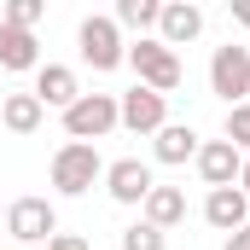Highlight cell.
<instances>
[{
    "label": "cell",
    "mask_w": 250,
    "mask_h": 250,
    "mask_svg": "<svg viewBox=\"0 0 250 250\" xmlns=\"http://www.w3.org/2000/svg\"><path fill=\"white\" fill-rule=\"evenodd\" d=\"M192 163H198V175H204V187L215 192V187H239V169H245V151H239L233 140H204Z\"/></svg>",
    "instance_id": "cell-7"
},
{
    "label": "cell",
    "mask_w": 250,
    "mask_h": 250,
    "mask_svg": "<svg viewBox=\"0 0 250 250\" xmlns=\"http://www.w3.org/2000/svg\"><path fill=\"white\" fill-rule=\"evenodd\" d=\"M41 117H47V111H41L35 93H6V99H0V123L12 128V134H35Z\"/></svg>",
    "instance_id": "cell-16"
},
{
    "label": "cell",
    "mask_w": 250,
    "mask_h": 250,
    "mask_svg": "<svg viewBox=\"0 0 250 250\" xmlns=\"http://www.w3.org/2000/svg\"><path fill=\"white\" fill-rule=\"evenodd\" d=\"M140 209H146V227L169 233V227H181V221H187V192H181V187H151Z\"/></svg>",
    "instance_id": "cell-13"
},
{
    "label": "cell",
    "mask_w": 250,
    "mask_h": 250,
    "mask_svg": "<svg viewBox=\"0 0 250 250\" xmlns=\"http://www.w3.org/2000/svg\"><path fill=\"white\" fill-rule=\"evenodd\" d=\"M204 35V12L187 6V0H175V6H163V18H157V41L163 47H187Z\"/></svg>",
    "instance_id": "cell-12"
},
{
    "label": "cell",
    "mask_w": 250,
    "mask_h": 250,
    "mask_svg": "<svg viewBox=\"0 0 250 250\" xmlns=\"http://www.w3.org/2000/svg\"><path fill=\"white\" fill-rule=\"evenodd\" d=\"M123 250H169V239L157 233V227H146V221H134L123 233Z\"/></svg>",
    "instance_id": "cell-19"
},
{
    "label": "cell",
    "mask_w": 250,
    "mask_h": 250,
    "mask_svg": "<svg viewBox=\"0 0 250 250\" xmlns=\"http://www.w3.org/2000/svg\"><path fill=\"white\" fill-rule=\"evenodd\" d=\"M6 233H12L18 245H53L59 215H53L47 198H18V204H6Z\"/></svg>",
    "instance_id": "cell-6"
},
{
    "label": "cell",
    "mask_w": 250,
    "mask_h": 250,
    "mask_svg": "<svg viewBox=\"0 0 250 250\" xmlns=\"http://www.w3.org/2000/svg\"><path fill=\"white\" fill-rule=\"evenodd\" d=\"M117 123H123V117H117V99H111V93H82V99L64 111V134H70V140H82V146L105 140Z\"/></svg>",
    "instance_id": "cell-3"
},
{
    "label": "cell",
    "mask_w": 250,
    "mask_h": 250,
    "mask_svg": "<svg viewBox=\"0 0 250 250\" xmlns=\"http://www.w3.org/2000/svg\"><path fill=\"white\" fill-rule=\"evenodd\" d=\"M163 6L157 0H117V29H157Z\"/></svg>",
    "instance_id": "cell-17"
},
{
    "label": "cell",
    "mask_w": 250,
    "mask_h": 250,
    "mask_svg": "<svg viewBox=\"0 0 250 250\" xmlns=\"http://www.w3.org/2000/svg\"><path fill=\"white\" fill-rule=\"evenodd\" d=\"M0 221H6V204H0Z\"/></svg>",
    "instance_id": "cell-25"
},
{
    "label": "cell",
    "mask_w": 250,
    "mask_h": 250,
    "mask_svg": "<svg viewBox=\"0 0 250 250\" xmlns=\"http://www.w3.org/2000/svg\"><path fill=\"white\" fill-rule=\"evenodd\" d=\"M221 250H250V227H239V233H227V245Z\"/></svg>",
    "instance_id": "cell-22"
},
{
    "label": "cell",
    "mask_w": 250,
    "mask_h": 250,
    "mask_svg": "<svg viewBox=\"0 0 250 250\" xmlns=\"http://www.w3.org/2000/svg\"><path fill=\"white\" fill-rule=\"evenodd\" d=\"M0 70H41V47H35L29 29L0 23Z\"/></svg>",
    "instance_id": "cell-14"
},
{
    "label": "cell",
    "mask_w": 250,
    "mask_h": 250,
    "mask_svg": "<svg viewBox=\"0 0 250 250\" xmlns=\"http://www.w3.org/2000/svg\"><path fill=\"white\" fill-rule=\"evenodd\" d=\"M209 93H221L227 105H245V93H250V47H239V41L215 47V59H209Z\"/></svg>",
    "instance_id": "cell-4"
},
{
    "label": "cell",
    "mask_w": 250,
    "mask_h": 250,
    "mask_svg": "<svg viewBox=\"0 0 250 250\" xmlns=\"http://www.w3.org/2000/svg\"><path fill=\"white\" fill-rule=\"evenodd\" d=\"M227 140L250 157V105H233V111H227Z\"/></svg>",
    "instance_id": "cell-20"
},
{
    "label": "cell",
    "mask_w": 250,
    "mask_h": 250,
    "mask_svg": "<svg viewBox=\"0 0 250 250\" xmlns=\"http://www.w3.org/2000/svg\"><path fill=\"white\" fill-rule=\"evenodd\" d=\"M76 41H82V59L93 64V70H117V64L128 59L123 47V29H117V18H82V29H76Z\"/></svg>",
    "instance_id": "cell-5"
},
{
    "label": "cell",
    "mask_w": 250,
    "mask_h": 250,
    "mask_svg": "<svg viewBox=\"0 0 250 250\" xmlns=\"http://www.w3.org/2000/svg\"><path fill=\"white\" fill-rule=\"evenodd\" d=\"M157 187L151 181V163H140V157H117V163H105V192L117 198V204H146V192Z\"/></svg>",
    "instance_id": "cell-9"
},
{
    "label": "cell",
    "mask_w": 250,
    "mask_h": 250,
    "mask_svg": "<svg viewBox=\"0 0 250 250\" xmlns=\"http://www.w3.org/2000/svg\"><path fill=\"white\" fill-rule=\"evenodd\" d=\"M233 18H239V23L250 29V0H233Z\"/></svg>",
    "instance_id": "cell-23"
},
{
    "label": "cell",
    "mask_w": 250,
    "mask_h": 250,
    "mask_svg": "<svg viewBox=\"0 0 250 250\" xmlns=\"http://www.w3.org/2000/svg\"><path fill=\"white\" fill-rule=\"evenodd\" d=\"M35 99H41V111H47V105L70 111V105L82 99V87H76V70H70V64H41V70H35Z\"/></svg>",
    "instance_id": "cell-11"
},
{
    "label": "cell",
    "mask_w": 250,
    "mask_h": 250,
    "mask_svg": "<svg viewBox=\"0 0 250 250\" xmlns=\"http://www.w3.org/2000/svg\"><path fill=\"white\" fill-rule=\"evenodd\" d=\"M128 64L140 70V87H151V93H175L181 87V59H175V47H163L157 35H140L134 47H128Z\"/></svg>",
    "instance_id": "cell-1"
},
{
    "label": "cell",
    "mask_w": 250,
    "mask_h": 250,
    "mask_svg": "<svg viewBox=\"0 0 250 250\" xmlns=\"http://www.w3.org/2000/svg\"><path fill=\"white\" fill-rule=\"evenodd\" d=\"M204 221H209L215 233H239V227H250V198L239 187H215L204 198Z\"/></svg>",
    "instance_id": "cell-10"
},
{
    "label": "cell",
    "mask_w": 250,
    "mask_h": 250,
    "mask_svg": "<svg viewBox=\"0 0 250 250\" xmlns=\"http://www.w3.org/2000/svg\"><path fill=\"white\" fill-rule=\"evenodd\" d=\"M47 250H87V239H82V233H53Z\"/></svg>",
    "instance_id": "cell-21"
},
{
    "label": "cell",
    "mask_w": 250,
    "mask_h": 250,
    "mask_svg": "<svg viewBox=\"0 0 250 250\" xmlns=\"http://www.w3.org/2000/svg\"><path fill=\"white\" fill-rule=\"evenodd\" d=\"M117 117H123V128H134V134H157V128L169 123V99L151 93V87H134V93L117 99Z\"/></svg>",
    "instance_id": "cell-8"
},
{
    "label": "cell",
    "mask_w": 250,
    "mask_h": 250,
    "mask_svg": "<svg viewBox=\"0 0 250 250\" xmlns=\"http://www.w3.org/2000/svg\"><path fill=\"white\" fill-rule=\"evenodd\" d=\"M41 12H47L41 0H12L0 23H12V29H29V35H35V23H41Z\"/></svg>",
    "instance_id": "cell-18"
},
{
    "label": "cell",
    "mask_w": 250,
    "mask_h": 250,
    "mask_svg": "<svg viewBox=\"0 0 250 250\" xmlns=\"http://www.w3.org/2000/svg\"><path fill=\"white\" fill-rule=\"evenodd\" d=\"M198 134H192L187 123H163L157 128V140H151V151H157V163H187V157H198Z\"/></svg>",
    "instance_id": "cell-15"
},
{
    "label": "cell",
    "mask_w": 250,
    "mask_h": 250,
    "mask_svg": "<svg viewBox=\"0 0 250 250\" xmlns=\"http://www.w3.org/2000/svg\"><path fill=\"white\" fill-rule=\"evenodd\" d=\"M239 192L250 198V157H245V169H239Z\"/></svg>",
    "instance_id": "cell-24"
},
{
    "label": "cell",
    "mask_w": 250,
    "mask_h": 250,
    "mask_svg": "<svg viewBox=\"0 0 250 250\" xmlns=\"http://www.w3.org/2000/svg\"><path fill=\"white\" fill-rule=\"evenodd\" d=\"M93 181H105V157H99V146H82V140L59 146V157H53V187H59L64 198H82Z\"/></svg>",
    "instance_id": "cell-2"
}]
</instances>
